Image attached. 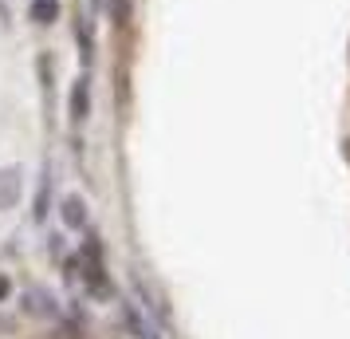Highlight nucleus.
Here are the masks:
<instances>
[{
  "mask_svg": "<svg viewBox=\"0 0 350 339\" xmlns=\"http://www.w3.org/2000/svg\"><path fill=\"white\" fill-rule=\"evenodd\" d=\"M28 312H40V316H51L55 307H51V300L44 296V292H28Z\"/></svg>",
  "mask_w": 350,
  "mask_h": 339,
  "instance_id": "39448f33",
  "label": "nucleus"
},
{
  "mask_svg": "<svg viewBox=\"0 0 350 339\" xmlns=\"http://www.w3.org/2000/svg\"><path fill=\"white\" fill-rule=\"evenodd\" d=\"M8 20H12V16H8V4L0 0V28H8Z\"/></svg>",
  "mask_w": 350,
  "mask_h": 339,
  "instance_id": "6e6552de",
  "label": "nucleus"
},
{
  "mask_svg": "<svg viewBox=\"0 0 350 339\" xmlns=\"http://www.w3.org/2000/svg\"><path fill=\"white\" fill-rule=\"evenodd\" d=\"M55 16H59V4H55V0H32V20L36 24H51Z\"/></svg>",
  "mask_w": 350,
  "mask_h": 339,
  "instance_id": "20e7f679",
  "label": "nucleus"
},
{
  "mask_svg": "<svg viewBox=\"0 0 350 339\" xmlns=\"http://www.w3.org/2000/svg\"><path fill=\"white\" fill-rule=\"evenodd\" d=\"M24 194V170L20 166H0V210H16Z\"/></svg>",
  "mask_w": 350,
  "mask_h": 339,
  "instance_id": "f257e3e1",
  "label": "nucleus"
},
{
  "mask_svg": "<svg viewBox=\"0 0 350 339\" xmlns=\"http://www.w3.org/2000/svg\"><path fill=\"white\" fill-rule=\"evenodd\" d=\"M8 292H12V280H8V276L0 273V304H4V300H8Z\"/></svg>",
  "mask_w": 350,
  "mask_h": 339,
  "instance_id": "0eeeda50",
  "label": "nucleus"
},
{
  "mask_svg": "<svg viewBox=\"0 0 350 339\" xmlns=\"http://www.w3.org/2000/svg\"><path fill=\"white\" fill-rule=\"evenodd\" d=\"M111 16H114V24H126L130 20V4L126 0H111Z\"/></svg>",
  "mask_w": 350,
  "mask_h": 339,
  "instance_id": "423d86ee",
  "label": "nucleus"
},
{
  "mask_svg": "<svg viewBox=\"0 0 350 339\" xmlns=\"http://www.w3.org/2000/svg\"><path fill=\"white\" fill-rule=\"evenodd\" d=\"M64 221H67L71 229H83V221H87V210H83V197H75V194H71V197L64 201Z\"/></svg>",
  "mask_w": 350,
  "mask_h": 339,
  "instance_id": "f03ea898",
  "label": "nucleus"
},
{
  "mask_svg": "<svg viewBox=\"0 0 350 339\" xmlns=\"http://www.w3.org/2000/svg\"><path fill=\"white\" fill-rule=\"evenodd\" d=\"M71 118H75V123L87 118V79H79L75 91H71Z\"/></svg>",
  "mask_w": 350,
  "mask_h": 339,
  "instance_id": "7ed1b4c3",
  "label": "nucleus"
}]
</instances>
